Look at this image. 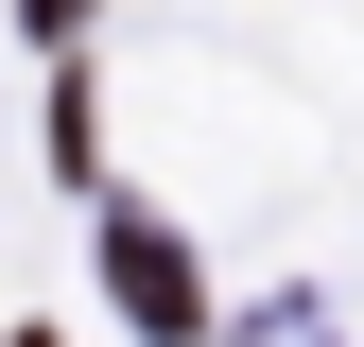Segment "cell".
Instances as JSON below:
<instances>
[{
    "label": "cell",
    "mask_w": 364,
    "mask_h": 347,
    "mask_svg": "<svg viewBox=\"0 0 364 347\" xmlns=\"http://www.w3.org/2000/svg\"><path fill=\"white\" fill-rule=\"evenodd\" d=\"M122 295H139L156 330H191V278H173V243H122Z\"/></svg>",
    "instance_id": "obj_1"
},
{
    "label": "cell",
    "mask_w": 364,
    "mask_h": 347,
    "mask_svg": "<svg viewBox=\"0 0 364 347\" xmlns=\"http://www.w3.org/2000/svg\"><path fill=\"white\" fill-rule=\"evenodd\" d=\"M35 18H53V35H70V18H87V0H35Z\"/></svg>",
    "instance_id": "obj_2"
}]
</instances>
